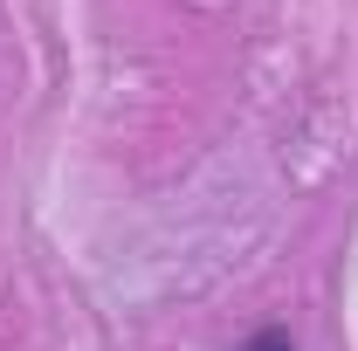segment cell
<instances>
[{
  "mask_svg": "<svg viewBox=\"0 0 358 351\" xmlns=\"http://www.w3.org/2000/svg\"><path fill=\"white\" fill-rule=\"evenodd\" d=\"M241 351H296V338L282 331V324H262V331H248V345Z\"/></svg>",
  "mask_w": 358,
  "mask_h": 351,
  "instance_id": "1",
  "label": "cell"
}]
</instances>
